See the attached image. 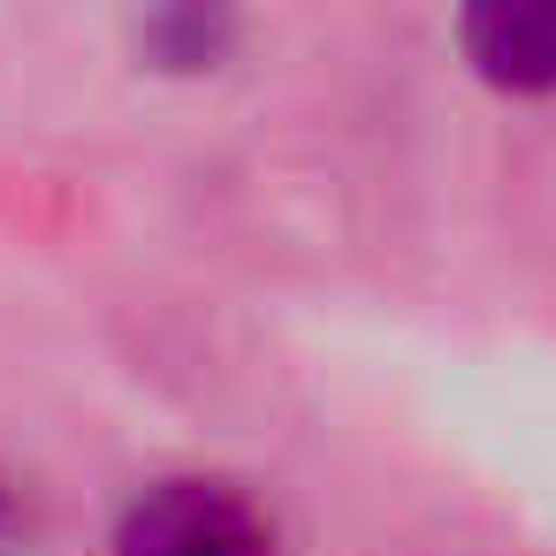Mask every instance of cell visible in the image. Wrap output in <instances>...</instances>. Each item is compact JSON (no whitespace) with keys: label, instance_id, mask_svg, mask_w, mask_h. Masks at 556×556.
<instances>
[{"label":"cell","instance_id":"obj_1","mask_svg":"<svg viewBox=\"0 0 556 556\" xmlns=\"http://www.w3.org/2000/svg\"><path fill=\"white\" fill-rule=\"evenodd\" d=\"M115 556H267V526L222 480H161L123 510Z\"/></svg>","mask_w":556,"mask_h":556},{"label":"cell","instance_id":"obj_2","mask_svg":"<svg viewBox=\"0 0 556 556\" xmlns=\"http://www.w3.org/2000/svg\"><path fill=\"white\" fill-rule=\"evenodd\" d=\"M465 54L488 85L556 92V0H510V9L465 16Z\"/></svg>","mask_w":556,"mask_h":556}]
</instances>
